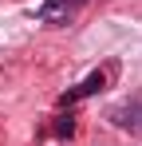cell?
<instances>
[{"mask_svg":"<svg viewBox=\"0 0 142 146\" xmlns=\"http://www.w3.org/2000/svg\"><path fill=\"white\" fill-rule=\"evenodd\" d=\"M99 87H103V75H91V79H87V83H83V87H79V91H75L71 99H79V95H95Z\"/></svg>","mask_w":142,"mask_h":146,"instance_id":"2","label":"cell"},{"mask_svg":"<svg viewBox=\"0 0 142 146\" xmlns=\"http://www.w3.org/2000/svg\"><path fill=\"white\" fill-rule=\"evenodd\" d=\"M83 4H87V0H44L40 20H47V24H63V20H71Z\"/></svg>","mask_w":142,"mask_h":146,"instance_id":"1","label":"cell"}]
</instances>
